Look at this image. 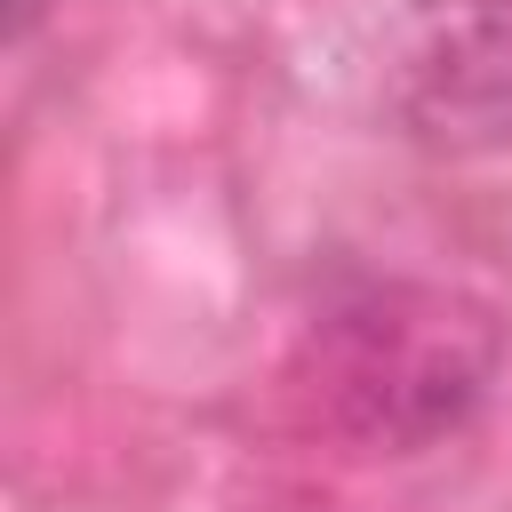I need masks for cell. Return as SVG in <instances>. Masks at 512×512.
Segmentation results:
<instances>
[{"instance_id":"6da1fadb","label":"cell","mask_w":512,"mask_h":512,"mask_svg":"<svg viewBox=\"0 0 512 512\" xmlns=\"http://www.w3.org/2000/svg\"><path fill=\"white\" fill-rule=\"evenodd\" d=\"M304 360L336 432L368 448H424L480 408L496 376V320L464 296L392 280L336 304L312 328Z\"/></svg>"},{"instance_id":"7a4b0ae2","label":"cell","mask_w":512,"mask_h":512,"mask_svg":"<svg viewBox=\"0 0 512 512\" xmlns=\"http://www.w3.org/2000/svg\"><path fill=\"white\" fill-rule=\"evenodd\" d=\"M392 112L408 136L448 152L504 144L512 136V0L432 8L392 64Z\"/></svg>"},{"instance_id":"3957f363","label":"cell","mask_w":512,"mask_h":512,"mask_svg":"<svg viewBox=\"0 0 512 512\" xmlns=\"http://www.w3.org/2000/svg\"><path fill=\"white\" fill-rule=\"evenodd\" d=\"M40 8H48V0H8V40H24V32L40 24Z\"/></svg>"}]
</instances>
